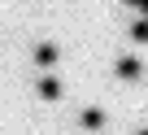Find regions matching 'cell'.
<instances>
[{
	"label": "cell",
	"instance_id": "2",
	"mask_svg": "<svg viewBox=\"0 0 148 135\" xmlns=\"http://www.w3.org/2000/svg\"><path fill=\"white\" fill-rule=\"evenodd\" d=\"M83 126H96V131H100V126H105V113H100V109H87V113H83Z\"/></svg>",
	"mask_w": 148,
	"mask_h": 135
},
{
	"label": "cell",
	"instance_id": "6",
	"mask_svg": "<svg viewBox=\"0 0 148 135\" xmlns=\"http://www.w3.org/2000/svg\"><path fill=\"white\" fill-rule=\"evenodd\" d=\"M139 9H144V13H148V0H139Z\"/></svg>",
	"mask_w": 148,
	"mask_h": 135
},
{
	"label": "cell",
	"instance_id": "1",
	"mask_svg": "<svg viewBox=\"0 0 148 135\" xmlns=\"http://www.w3.org/2000/svg\"><path fill=\"white\" fill-rule=\"evenodd\" d=\"M139 74H144V65H139L135 57H122V61H118V79H139Z\"/></svg>",
	"mask_w": 148,
	"mask_h": 135
},
{
	"label": "cell",
	"instance_id": "3",
	"mask_svg": "<svg viewBox=\"0 0 148 135\" xmlns=\"http://www.w3.org/2000/svg\"><path fill=\"white\" fill-rule=\"evenodd\" d=\"M35 61H39V65H52V61H57V48H48V44H44V48L35 52Z\"/></svg>",
	"mask_w": 148,
	"mask_h": 135
},
{
	"label": "cell",
	"instance_id": "8",
	"mask_svg": "<svg viewBox=\"0 0 148 135\" xmlns=\"http://www.w3.org/2000/svg\"><path fill=\"white\" fill-rule=\"evenodd\" d=\"M139 135H148V131H139Z\"/></svg>",
	"mask_w": 148,
	"mask_h": 135
},
{
	"label": "cell",
	"instance_id": "7",
	"mask_svg": "<svg viewBox=\"0 0 148 135\" xmlns=\"http://www.w3.org/2000/svg\"><path fill=\"white\" fill-rule=\"evenodd\" d=\"M126 5H139V0H126Z\"/></svg>",
	"mask_w": 148,
	"mask_h": 135
},
{
	"label": "cell",
	"instance_id": "4",
	"mask_svg": "<svg viewBox=\"0 0 148 135\" xmlns=\"http://www.w3.org/2000/svg\"><path fill=\"white\" fill-rule=\"evenodd\" d=\"M39 92H44L48 100H57V96H61V87H57V79H44V83H39Z\"/></svg>",
	"mask_w": 148,
	"mask_h": 135
},
{
	"label": "cell",
	"instance_id": "5",
	"mask_svg": "<svg viewBox=\"0 0 148 135\" xmlns=\"http://www.w3.org/2000/svg\"><path fill=\"white\" fill-rule=\"evenodd\" d=\"M131 35H135V39H139V44H148V18H139V22H135V26H131Z\"/></svg>",
	"mask_w": 148,
	"mask_h": 135
}]
</instances>
